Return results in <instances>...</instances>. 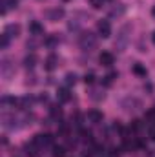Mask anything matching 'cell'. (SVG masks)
<instances>
[{
    "mask_svg": "<svg viewBox=\"0 0 155 157\" xmlns=\"http://www.w3.org/2000/svg\"><path fill=\"white\" fill-rule=\"evenodd\" d=\"M66 155V148L64 146H55L53 148V157H64Z\"/></svg>",
    "mask_w": 155,
    "mask_h": 157,
    "instance_id": "22",
    "label": "cell"
},
{
    "mask_svg": "<svg viewBox=\"0 0 155 157\" xmlns=\"http://www.w3.org/2000/svg\"><path fill=\"white\" fill-rule=\"evenodd\" d=\"M131 71H133L137 77H146V75H148V70H146L141 62H135V64H133V68H131Z\"/></svg>",
    "mask_w": 155,
    "mask_h": 157,
    "instance_id": "14",
    "label": "cell"
},
{
    "mask_svg": "<svg viewBox=\"0 0 155 157\" xmlns=\"http://www.w3.org/2000/svg\"><path fill=\"white\" fill-rule=\"evenodd\" d=\"M141 128H142L141 121H133V122L130 124V132H131V133H137V132H141Z\"/></svg>",
    "mask_w": 155,
    "mask_h": 157,
    "instance_id": "21",
    "label": "cell"
},
{
    "mask_svg": "<svg viewBox=\"0 0 155 157\" xmlns=\"http://www.w3.org/2000/svg\"><path fill=\"white\" fill-rule=\"evenodd\" d=\"M29 33L35 35V37H39V35L44 33V26H42L40 22H37V20H33V22L29 24Z\"/></svg>",
    "mask_w": 155,
    "mask_h": 157,
    "instance_id": "12",
    "label": "cell"
},
{
    "mask_svg": "<svg viewBox=\"0 0 155 157\" xmlns=\"http://www.w3.org/2000/svg\"><path fill=\"white\" fill-rule=\"evenodd\" d=\"M75 82H77V75H75V73H68V75H66V84H68V86H71V84H75Z\"/></svg>",
    "mask_w": 155,
    "mask_h": 157,
    "instance_id": "24",
    "label": "cell"
},
{
    "mask_svg": "<svg viewBox=\"0 0 155 157\" xmlns=\"http://www.w3.org/2000/svg\"><path fill=\"white\" fill-rule=\"evenodd\" d=\"M49 113H51V117L53 119H60L62 117V110H60L59 106H51V108H49Z\"/></svg>",
    "mask_w": 155,
    "mask_h": 157,
    "instance_id": "19",
    "label": "cell"
},
{
    "mask_svg": "<svg viewBox=\"0 0 155 157\" xmlns=\"http://www.w3.org/2000/svg\"><path fill=\"white\" fill-rule=\"evenodd\" d=\"M89 4H91L93 9H100L104 6V0H89Z\"/></svg>",
    "mask_w": 155,
    "mask_h": 157,
    "instance_id": "25",
    "label": "cell"
},
{
    "mask_svg": "<svg viewBox=\"0 0 155 157\" xmlns=\"http://www.w3.org/2000/svg\"><path fill=\"white\" fill-rule=\"evenodd\" d=\"M7 44H9V37H7L6 33H2V39H0V46H2L4 49H6V48H7Z\"/></svg>",
    "mask_w": 155,
    "mask_h": 157,
    "instance_id": "27",
    "label": "cell"
},
{
    "mask_svg": "<svg viewBox=\"0 0 155 157\" xmlns=\"http://www.w3.org/2000/svg\"><path fill=\"white\" fill-rule=\"evenodd\" d=\"M99 62L102 64V66H113V62H115V57L110 53V51H102L100 55H99Z\"/></svg>",
    "mask_w": 155,
    "mask_h": 157,
    "instance_id": "10",
    "label": "cell"
},
{
    "mask_svg": "<svg viewBox=\"0 0 155 157\" xmlns=\"http://www.w3.org/2000/svg\"><path fill=\"white\" fill-rule=\"evenodd\" d=\"M117 77H119V75H117L115 71H112V73H108V75L104 77V86H110V84H113V80H115Z\"/></svg>",
    "mask_w": 155,
    "mask_h": 157,
    "instance_id": "20",
    "label": "cell"
},
{
    "mask_svg": "<svg viewBox=\"0 0 155 157\" xmlns=\"http://www.w3.org/2000/svg\"><path fill=\"white\" fill-rule=\"evenodd\" d=\"M120 108L124 110V112H128V113H135V112H139L141 108H142V102L137 99V97H126V99H122V102H120Z\"/></svg>",
    "mask_w": 155,
    "mask_h": 157,
    "instance_id": "2",
    "label": "cell"
},
{
    "mask_svg": "<svg viewBox=\"0 0 155 157\" xmlns=\"http://www.w3.org/2000/svg\"><path fill=\"white\" fill-rule=\"evenodd\" d=\"M20 119L17 117L15 113H4L2 115V124H4V128H7V130H15V128H18V122Z\"/></svg>",
    "mask_w": 155,
    "mask_h": 157,
    "instance_id": "4",
    "label": "cell"
},
{
    "mask_svg": "<svg viewBox=\"0 0 155 157\" xmlns=\"http://www.w3.org/2000/svg\"><path fill=\"white\" fill-rule=\"evenodd\" d=\"M44 44H46V46H49V48H53L55 44H59V39H57L55 35H49L47 39L44 40Z\"/></svg>",
    "mask_w": 155,
    "mask_h": 157,
    "instance_id": "23",
    "label": "cell"
},
{
    "mask_svg": "<svg viewBox=\"0 0 155 157\" xmlns=\"http://www.w3.org/2000/svg\"><path fill=\"white\" fill-rule=\"evenodd\" d=\"M57 97H59V101H60V102H68V101H71V93H70V90H68V88H59Z\"/></svg>",
    "mask_w": 155,
    "mask_h": 157,
    "instance_id": "15",
    "label": "cell"
},
{
    "mask_svg": "<svg viewBox=\"0 0 155 157\" xmlns=\"http://www.w3.org/2000/svg\"><path fill=\"white\" fill-rule=\"evenodd\" d=\"M97 31H99V37L108 39V37L112 35V26H110V22H108V20H99V22H97Z\"/></svg>",
    "mask_w": 155,
    "mask_h": 157,
    "instance_id": "5",
    "label": "cell"
},
{
    "mask_svg": "<svg viewBox=\"0 0 155 157\" xmlns=\"http://www.w3.org/2000/svg\"><path fill=\"white\" fill-rule=\"evenodd\" d=\"M4 33H6L9 39H17V37L20 35V26H18V24H7L6 29H4Z\"/></svg>",
    "mask_w": 155,
    "mask_h": 157,
    "instance_id": "11",
    "label": "cell"
},
{
    "mask_svg": "<svg viewBox=\"0 0 155 157\" xmlns=\"http://www.w3.org/2000/svg\"><path fill=\"white\" fill-rule=\"evenodd\" d=\"M84 82H86V84H93V82H95V75H93L91 71L86 73V75H84Z\"/></svg>",
    "mask_w": 155,
    "mask_h": 157,
    "instance_id": "26",
    "label": "cell"
},
{
    "mask_svg": "<svg viewBox=\"0 0 155 157\" xmlns=\"http://www.w3.org/2000/svg\"><path fill=\"white\" fill-rule=\"evenodd\" d=\"M35 64H37V57L31 53V55H28L26 59H24V66L28 68V70H33L35 68Z\"/></svg>",
    "mask_w": 155,
    "mask_h": 157,
    "instance_id": "18",
    "label": "cell"
},
{
    "mask_svg": "<svg viewBox=\"0 0 155 157\" xmlns=\"http://www.w3.org/2000/svg\"><path fill=\"white\" fill-rule=\"evenodd\" d=\"M86 117H88V121H89L91 124H100V122L104 121V115H102V112H99V110H89Z\"/></svg>",
    "mask_w": 155,
    "mask_h": 157,
    "instance_id": "9",
    "label": "cell"
},
{
    "mask_svg": "<svg viewBox=\"0 0 155 157\" xmlns=\"http://www.w3.org/2000/svg\"><path fill=\"white\" fill-rule=\"evenodd\" d=\"M57 64H59V59H57L55 55H49V57L46 59V62H44V68H46L47 71H53V70L57 68Z\"/></svg>",
    "mask_w": 155,
    "mask_h": 157,
    "instance_id": "13",
    "label": "cell"
},
{
    "mask_svg": "<svg viewBox=\"0 0 155 157\" xmlns=\"http://www.w3.org/2000/svg\"><path fill=\"white\" fill-rule=\"evenodd\" d=\"M33 143H35L37 146H49V144L53 143V137H51L49 133H39V135L33 137Z\"/></svg>",
    "mask_w": 155,
    "mask_h": 157,
    "instance_id": "7",
    "label": "cell"
},
{
    "mask_svg": "<svg viewBox=\"0 0 155 157\" xmlns=\"http://www.w3.org/2000/svg\"><path fill=\"white\" fill-rule=\"evenodd\" d=\"M13 75H15V66H11L9 59H4L2 60V77L6 78V80H9Z\"/></svg>",
    "mask_w": 155,
    "mask_h": 157,
    "instance_id": "6",
    "label": "cell"
},
{
    "mask_svg": "<svg viewBox=\"0 0 155 157\" xmlns=\"http://www.w3.org/2000/svg\"><path fill=\"white\" fill-rule=\"evenodd\" d=\"M152 17H153V18H155V6H153V7H152Z\"/></svg>",
    "mask_w": 155,
    "mask_h": 157,
    "instance_id": "30",
    "label": "cell"
},
{
    "mask_svg": "<svg viewBox=\"0 0 155 157\" xmlns=\"http://www.w3.org/2000/svg\"><path fill=\"white\" fill-rule=\"evenodd\" d=\"M37 80H35V75H31V77H28V80H26V84H35Z\"/></svg>",
    "mask_w": 155,
    "mask_h": 157,
    "instance_id": "28",
    "label": "cell"
},
{
    "mask_svg": "<svg viewBox=\"0 0 155 157\" xmlns=\"http://www.w3.org/2000/svg\"><path fill=\"white\" fill-rule=\"evenodd\" d=\"M152 40H153V44H155V31H153V35H152Z\"/></svg>",
    "mask_w": 155,
    "mask_h": 157,
    "instance_id": "31",
    "label": "cell"
},
{
    "mask_svg": "<svg viewBox=\"0 0 155 157\" xmlns=\"http://www.w3.org/2000/svg\"><path fill=\"white\" fill-rule=\"evenodd\" d=\"M66 2H68V0H66Z\"/></svg>",
    "mask_w": 155,
    "mask_h": 157,
    "instance_id": "32",
    "label": "cell"
},
{
    "mask_svg": "<svg viewBox=\"0 0 155 157\" xmlns=\"http://www.w3.org/2000/svg\"><path fill=\"white\" fill-rule=\"evenodd\" d=\"M130 31H131V26L130 24H124L120 29H119V35H117V40H115V48L117 51H124L128 42H130Z\"/></svg>",
    "mask_w": 155,
    "mask_h": 157,
    "instance_id": "1",
    "label": "cell"
},
{
    "mask_svg": "<svg viewBox=\"0 0 155 157\" xmlns=\"http://www.w3.org/2000/svg\"><path fill=\"white\" fill-rule=\"evenodd\" d=\"M64 15H66V11H64L62 7H53V9H49V11H47V20L57 22V20H62V18H64Z\"/></svg>",
    "mask_w": 155,
    "mask_h": 157,
    "instance_id": "8",
    "label": "cell"
},
{
    "mask_svg": "<svg viewBox=\"0 0 155 157\" xmlns=\"http://www.w3.org/2000/svg\"><path fill=\"white\" fill-rule=\"evenodd\" d=\"M124 11H126V6H124V4H117L115 7L110 11V17H122Z\"/></svg>",
    "mask_w": 155,
    "mask_h": 157,
    "instance_id": "17",
    "label": "cell"
},
{
    "mask_svg": "<svg viewBox=\"0 0 155 157\" xmlns=\"http://www.w3.org/2000/svg\"><path fill=\"white\" fill-rule=\"evenodd\" d=\"M78 44H80V48H82L84 51H91V49H95V48H97V37H95L91 31L82 33V35H80V39H78Z\"/></svg>",
    "mask_w": 155,
    "mask_h": 157,
    "instance_id": "3",
    "label": "cell"
},
{
    "mask_svg": "<svg viewBox=\"0 0 155 157\" xmlns=\"http://www.w3.org/2000/svg\"><path fill=\"white\" fill-rule=\"evenodd\" d=\"M17 7V0H2V15H6L9 9Z\"/></svg>",
    "mask_w": 155,
    "mask_h": 157,
    "instance_id": "16",
    "label": "cell"
},
{
    "mask_svg": "<svg viewBox=\"0 0 155 157\" xmlns=\"http://www.w3.org/2000/svg\"><path fill=\"white\" fill-rule=\"evenodd\" d=\"M150 137L155 141V128H152V130H150Z\"/></svg>",
    "mask_w": 155,
    "mask_h": 157,
    "instance_id": "29",
    "label": "cell"
}]
</instances>
